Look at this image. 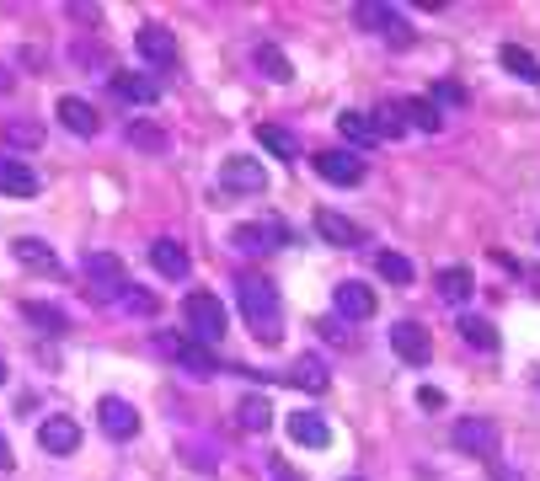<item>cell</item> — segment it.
I'll return each instance as SVG.
<instances>
[{
  "label": "cell",
  "instance_id": "cell-1",
  "mask_svg": "<svg viewBox=\"0 0 540 481\" xmlns=\"http://www.w3.org/2000/svg\"><path fill=\"white\" fill-rule=\"evenodd\" d=\"M236 300H241V316L246 327H252L257 343H279V289H273V278L262 273H241L236 278Z\"/></svg>",
  "mask_w": 540,
  "mask_h": 481
},
{
  "label": "cell",
  "instance_id": "cell-2",
  "mask_svg": "<svg viewBox=\"0 0 540 481\" xmlns=\"http://www.w3.org/2000/svg\"><path fill=\"white\" fill-rule=\"evenodd\" d=\"M182 321H188L198 348H209V343H220V337H225V305L214 300L209 289H193L188 300H182Z\"/></svg>",
  "mask_w": 540,
  "mask_h": 481
},
{
  "label": "cell",
  "instance_id": "cell-3",
  "mask_svg": "<svg viewBox=\"0 0 540 481\" xmlns=\"http://www.w3.org/2000/svg\"><path fill=\"white\" fill-rule=\"evenodd\" d=\"M86 278H91V300L97 305H118L123 284H129V273H123V262L113 252H91L86 257Z\"/></svg>",
  "mask_w": 540,
  "mask_h": 481
},
{
  "label": "cell",
  "instance_id": "cell-4",
  "mask_svg": "<svg viewBox=\"0 0 540 481\" xmlns=\"http://www.w3.org/2000/svg\"><path fill=\"white\" fill-rule=\"evenodd\" d=\"M353 22L369 27V33H385V38L396 43V49H407V43H412V27H407V17H401L396 6H375V0H359V6H353Z\"/></svg>",
  "mask_w": 540,
  "mask_h": 481
},
{
  "label": "cell",
  "instance_id": "cell-5",
  "mask_svg": "<svg viewBox=\"0 0 540 481\" xmlns=\"http://www.w3.org/2000/svg\"><path fill=\"white\" fill-rule=\"evenodd\" d=\"M498 444H503V433H498L492 417H460V423H455V449H460V455L492 460V455H498Z\"/></svg>",
  "mask_w": 540,
  "mask_h": 481
},
{
  "label": "cell",
  "instance_id": "cell-6",
  "mask_svg": "<svg viewBox=\"0 0 540 481\" xmlns=\"http://www.w3.org/2000/svg\"><path fill=\"white\" fill-rule=\"evenodd\" d=\"M156 348L166 353V359H177L188 375H198V380H209V375H220V359H214L209 348H198V343H182V337H172V332H156Z\"/></svg>",
  "mask_w": 540,
  "mask_h": 481
},
{
  "label": "cell",
  "instance_id": "cell-7",
  "mask_svg": "<svg viewBox=\"0 0 540 481\" xmlns=\"http://www.w3.org/2000/svg\"><path fill=\"white\" fill-rule=\"evenodd\" d=\"M262 188H268V172H262L257 155H225L220 193H262Z\"/></svg>",
  "mask_w": 540,
  "mask_h": 481
},
{
  "label": "cell",
  "instance_id": "cell-8",
  "mask_svg": "<svg viewBox=\"0 0 540 481\" xmlns=\"http://www.w3.org/2000/svg\"><path fill=\"white\" fill-rule=\"evenodd\" d=\"M311 166L321 182H337V188H359L364 182V155H353V150H321Z\"/></svg>",
  "mask_w": 540,
  "mask_h": 481
},
{
  "label": "cell",
  "instance_id": "cell-9",
  "mask_svg": "<svg viewBox=\"0 0 540 481\" xmlns=\"http://www.w3.org/2000/svg\"><path fill=\"white\" fill-rule=\"evenodd\" d=\"M391 348H396V359L412 364V369L434 359V337H428V327H418V321H396V327H391Z\"/></svg>",
  "mask_w": 540,
  "mask_h": 481
},
{
  "label": "cell",
  "instance_id": "cell-10",
  "mask_svg": "<svg viewBox=\"0 0 540 481\" xmlns=\"http://www.w3.org/2000/svg\"><path fill=\"white\" fill-rule=\"evenodd\" d=\"M134 49H140V59H145V65H156V70L177 65V38L166 33V27H156V22H145L140 33H134Z\"/></svg>",
  "mask_w": 540,
  "mask_h": 481
},
{
  "label": "cell",
  "instance_id": "cell-11",
  "mask_svg": "<svg viewBox=\"0 0 540 481\" xmlns=\"http://www.w3.org/2000/svg\"><path fill=\"white\" fill-rule=\"evenodd\" d=\"M332 305H337V316H343V321H369V316H375V289L359 284V278H343V284L332 289Z\"/></svg>",
  "mask_w": 540,
  "mask_h": 481
},
{
  "label": "cell",
  "instance_id": "cell-12",
  "mask_svg": "<svg viewBox=\"0 0 540 481\" xmlns=\"http://www.w3.org/2000/svg\"><path fill=\"white\" fill-rule=\"evenodd\" d=\"M38 444H43V455H75L81 449V423L75 417H43Z\"/></svg>",
  "mask_w": 540,
  "mask_h": 481
},
{
  "label": "cell",
  "instance_id": "cell-13",
  "mask_svg": "<svg viewBox=\"0 0 540 481\" xmlns=\"http://www.w3.org/2000/svg\"><path fill=\"white\" fill-rule=\"evenodd\" d=\"M0 193H6V198H38L43 177L27 161H17V155H0Z\"/></svg>",
  "mask_w": 540,
  "mask_h": 481
},
{
  "label": "cell",
  "instance_id": "cell-14",
  "mask_svg": "<svg viewBox=\"0 0 540 481\" xmlns=\"http://www.w3.org/2000/svg\"><path fill=\"white\" fill-rule=\"evenodd\" d=\"M150 268H156L161 278H172V284H182L188 278V246L182 241H172V236H161V241H150Z\"/></svg>",
  "mask_w": 540,
  "mask_h": 481
},
{
  "label": "cell",
  "instance_id": "cell-15",
  "mask_svg": "<svg viewBox=\"0 0 540 481\" xmlns=\"http://www.w3.org/2000/svg\"><path fill=\"white\" fill-rule=\"evenodd\" d=\"M107 86H113V97H118V102H134V107H150V102H161V81H156V75L118 70Z\"/></svg>",
  "mask_w": 540,
  "mask_h": 481
},
{
  "label": "cell",
  "instance_id": "cell-16",
  "mask_svg": "<svg viewBox=\"0 0 540 481\" xmlns=\"http://www.w3.org/2000/svg\"><path fill=\"white\" fill-rule=\"evenodd\" d=\"M316 236L327 241V246H337V252H353V246L364 241V230L348 220V214H332V209H316Z\"/></svg>",
  "mask_w": 540,
  "mask_h": 481
},
{
  "label": "cell",
  "instance_id": "cell-17",
  "mask_svg": "<svg viewBox=\"0 0 540 481\" xmlns=\"http://www.w3.org/2000/svg\"><path fill=\"white\" fill-rule=\"evenodd\" d=\"M97 423H102V433H107V439H134V433H140V412H134L129 401L107 396L102 407H97Z\"/></svg>",
  "mask_w": 540,
  "mask_h": 481
},
{
  "label": "cell",
  "instance_id": "cell-18",
  "mask_svg": "<svg viewBox=\"0 0 540 481\" xmlns=\"http://www.w3.org/2000/svg\"><path fill=\"white\" fill-rule=\"evenodd\" d=\"M289 439L305 449H327L332 444V423L321 412H289Z\"/></svg>",
  "mask_w": 540,
  "mask_h": 481
},
{
  "label": "cell",
  "instance_id": "cell-19",
  "mask_svg": "<svg viewBox=\"0 0 540 481\" xmlns=\"http://www.w3.org/2000/svg\"><path fill=\"white\" fill-rule=\"evenodd\" d=\"M11 257H17L22 268L43 273V278H54V273H59V257L49 252V241H38V236H17V241H11Z\"/></svg>",
  "mask_w": 540,
  "mask_h": 481
},
{
  "label": "cell",
  "instance_id": "cell-20",
  "mask_svg": "<svg viewBox=\"0 0 540 481\" xmlns=\"http://www.w3.org/2000/svg\"><path fill=\"white\" fill-rule=\"evenodd\" d=\"M54 113H59V123H65L70 134H81V139H91V134L102 129L97 107H91V102H81V97H59V107H54Z\"/></svg>",
  "mask_w": 540,
  "mask_h": 481
},
{
  "label": "cell",
  "instance_id": "cell-21",
  "mask_svg": "<svg viewBox=\"0 0 540 481\" xmlns=\"http://www.w3.org/2000/svg\"><path fill=\"white\" fill-rule=\"evenodd\" d=\"M337 134H343L353 150H375V145H380V134H375V118H369V113H359V107L337 113Z\"/></svg>",
  "mask_w": 540,
  "mask_h": 481
},
{
  "label": "cell",
  "instance_id": "cell-22",
  "mask_svg": "<svg viewBox=\"0 0 540 481\" xmlns=\"http://www.w3.org/2000/svg\"><path fill=\"white\" fill-rule=\"evenodd\" d=\"M22 321H27V327H38L43 337H65V332H70V316H65V310H59V305H43V300H27V305H22Z\"/></svg>",
  "mask_w": 540,
  "mask_h": 481
},
{
  "label": "cell",
  "instance_id": "cell-23",
  "mask_svg": "<svg viewBox=\"0 0 540 481\" xmlns=\"http://www.w3.org/2000/svg\"><path fill=\"white\" fill-rule=\"evenodd\" d=\"M289 380L300 385V391H311V396H321L332 385V369L321 364V353H300L295 359V369H289Z\"/></svg>",
  "mask_w": 540,
  "mask_h": 481
},
{
  "label": "cell",
  "instance_id": "cell-24",
  "mask_svg": "<svg viewBox=\"0 0 540 481\" xmlns=\"http://www.w3.org/2000/svg\"><path fill=\"white\" fill-rule=\"evenodd\" d=\"M123 139H129L134 150H145V155H166V145H172V134H166L161 123H150V118H129Z\"/></svg>",
  "mask_w": 540,
  "mask_h": 481
},
{
  "label": "cell",
  "instance_id": "cell-25",
  "mask_svg": "<svg viewBox=\"0 0 540 481\" xmlns=\"http://www.w3.org/2000/svg\"><path fill=\"white\" fill-rule=\"evenodd\" d=\"M434 289H439V300H444V305H466V300H471V289H476V278H471L466 268H439Z\"/></svg>",
  "mask_w": 540,
  "mask_h": 481
},
{
  "label": "cell",
  "instance_id": "cell-26",
  "mask_svg": "<svg viewBox=\"0 0 540 481\" xmlns=\"http://www.w3.org/2000/svg\"><path fill=\"white\" fill-rule=\"evenodd\" d=\"M498 65H503L508 75H519V81H535V86H540V59H535L530 49H519V43H503V49H498Z\"/></svg>",
  "mask_w": 540,
  "mask_h": 481
},
{
  "label": "cell",
  "instance_id": "cell-27",
  "mask_svg": "<svg viewBox=\"0 0 540 481\" xmlns=\"http://www.w3.org/2000/svg\"><path fill=\"white\" fill-rule=\"evenodd\" d=\"M236 423H241L246 433H268V428H273V407H268V396H241Z\"/></svg>",
  "mask_w": 540,
  "mask_h": 481
},
{
  "label": "cell",
  "instance_id": "cell-28",
  "mask_svg": "<svg viewBox=\"0 0 540 481\" xmlns=\"http://www.w3.org/2000/svg\"><path fill=\"white\" fill-rule=\"evenodd\" d=\"M401 113H407V129H412V123H418L423 134H439V129H444L434 97H407V102H401Z\"/></svg>",
  "mask_w": 540,
  "mask_h": 481
},
{
  "label": "cell",
  "instance_id": "cell-29",
  "mask_svg": "<svg viewBox=\"0 0 540 481\" xmlns=\"http://www.w3.org/2000/svg\"><path fill=\"white\" fill-rule=\"evenodd\" d=\"M460 337H466L476 353H498V332H492L487 316H460Z\"/></svg>",
  "mask_w": 540,
  "mask_h": 481
},
{
  "label": "cell",
  "instance_id": "cell-30",
  "mask_svg": "<svg viewBox=\"0 0 540 481\" xmlns=\"http://www.w3.org/2000/svg\"><path fill=\"white\" fill-rule=\"evenodd\" d=\"M257 145H262V150H273L279 161H295V155H300L295 134H289V129H279V123H262V129H257Z\"/></svg>",
  "mask_w": 540,
  "mask_h": 481
},
{
  "label": "cell",
  "instance_id": "cell-31",
  "mask_svg": "<svg viewBox=\"0 0 540 481\" xmlns=\"http://www.w3.org/2000/svg\"><path fill=\"white\" fill-rule=\"evenodd\" d=\"M6 145L38 150V145H43V123H38V118H6Z\"/></svg>",
  "mask_w": 540,
  "mask_h": 481
},
{
  "label": "cell",
  "instance_id": "cell-32",
  "mask_svg": "<svg viewBox=\"0 0 540 481\" xmlns=\"http://www.w3.org/2000/svg\"><path fill=\"white\" fill-rule=\"evenodd\" d=\"M375 273L385 278V284H412V278H418L401 252H375Z\"/></svg>",
  "mask_w": 540,
  "mask_h": 481
},
{
  "label": "cell",
  "instance_id": "cell-33",
  "mask_svg": "<svg viewBox=\"0 0 540 481\" xmlns=\"http://www.w3.org/2000/svg\"><path fill=\"white\" fill-rule=\"evenodd\" d=\"M375 134L380 139H401V134H407V113H401V102L375 107Z\"/></svg>",
  "mask_w": 540,
  "mask_h": 481
},
{
  "label": "cell",
  "instance_id": "cell-34",
  "mask_svg": "<svg viewBox=\"0 0 540 481\" xmlns=\"http://www.w3.org/2000/svg\"><path fill=\"white\" fill-rule=\"evenodd\" d=\"M252 59H257V70L268 75V81H289V75H295V70H289V59H284V49H273V43H262Z\"/></svg>",
  "mask_w": 540,
  "mask_h": 481
},
{
  "label": "cell",
  "instance_id": "cell-35",
  "mask_svg": "<svg viewBox=\"0 0 540 481\" xmlns=\"http://www.w3.org/2000/svg\"><path fill=\"white\" fill-rule=\"evenodd\" d=\"M118 305H123V310H140V316H150V310H156V300H150V294H145L140 284H123Z\"/></svg>",
  "mask_w": 540,
  "mask_h": 481
},
{
  "label": "cell",
  "instance_id": "cell-36",
  "mask_svg": "<svg viewBox=\"0 0 540 481\" xmlns=\"http://www.w3.org/2000/svg\"><path fill=\"white\" fill-rule=\"evenodd\" d=\"M434 107H466V86L439 81V86H434Z\"/></svg>",
  "mask_w": 540,
  "mask_h": 481
},
{
  "label": "cell",
  "instance_id": "cell-37",
  "mask_svg": "<svg viewBox=\"0 0 540 481\" xmlns=\"http://www.w3.org/2000/svg\"><path fill=\"white\" fill-rule=\"evenodd\" d=\"M65 17H70V22L97 27V22H102V6H91V0H70V6H65Z\"/></svg>",
  "mask_w": 540,
  "mask_h": 481
},
{
  "label": "cell",
  "instance_id": "cell-38",
  "mask_svg": "<svg viewBox=\"0 0 540 481\" xmlns=\"http://www.w3.org/2000/svg\"><path fill=\"white\" fill-rule=\"evenodd\" d=\"M75 59H81V65H91V70H102V65H107V54H102V49H91V43H81V49H75Z\"/></svg>",
  "mask_w": 540,
  "mask_h": 481
},
{
  "label": "cell",
  "instance_id": "cell-39",
  "mask_svg": "<svg viewBox=\"0 0 540 481\" xmlns=\"http://www.w3.org/2000/svg\"><path fill=\"white\" fill-rule=\"evenodd\" d=\"M418 401H423V407H434V412H439V407H444V391H434V385H423V391H418Z\"/></svg>",
  "mask_w": 540,
  "mask_h": 481
},
{
  "label": "cell",
  "instance_id": "cell-40",
  "mask_svg": "<svg viewBox=\"0 0 540 481\" xmlns=\"http://www.w3.org/2000/svg\"><path fill=\"white\" fill-rule=\"evenodd\" d=\"M17 465V455H11V444H6V433H0V471H11Z\"/></svg>",
  "mask_w": 540,
  "mask_h": 481
},
{
  "label": "cell",
  "instance_id": "cell-41",
  "mask_svg": "<svg viewBox=\"0 0 540 481\" xmlns=\"http://www.w3.org/2000/svg\"><path fill=\"white\" fill-rule=\"evenodd\" d=\"M492 481H519V471H508L503 460H492Z\"/></svg>",
  "mask_w": 540,
  "mask_h": 481
},
{
  "label": "cell",
  "instance_id": "cell-42",
  "mask_svg": "<svg viewBox=\"0 0 540 481\" xmlns=\"http://www.w3.org/2000/svg\"><path fill=\"white\" fill-rule=\"evenodd\" d=\"M11 86H17V75H11L6 65H0V91H11Z\"/></svg>",
  "mask_w": 540,
  "mask_h": 481
},
{
  "label": "cell",
  "instance_id": "cell-43",
  "mask_svg": "<svg viewBox=\"0 0 540 481\" xmlns=\"http://www.w3.org/2000/svg\"><path fill=\"white\" fill-rule=\"evenodd\" d=\"M273 481H300L295 471H284V465H273Z\"/></svg>",
  "mask_w": 540,
  "mask_h": 481
},
{
  "label": "cell",
  "instance_id": "cell-44",
  "mask_svg": "<svg viewBox=\"0 0 540 481\" xmlns=\"http://www.w3.org/2000/svg\"><path fill=\"white\" fill-rule=\"evenodd\" d=\"M530 284H535V294H540V273H530Z\"/></svg>",
  "mask_w": 540,
  "mask_h": 481
},
{
  "label": "cell",
  "instance_id": "cell-45",
  "mask_svg": "<svg viewBox=\"0 0 540 481\" xmlns=\"http://www.w3.org/2000/svg\"><path fill=\"white\" fill-rule=\"evenodd\" d=\"M0 385H6V359H0Z\"/></svg>",
  "mask_w": 540,
  "mask_h": 481
},
{
  "label": "cell",
  "instance_id": "cell-46",
  "mask_svg": "<svg viewBox=\"0 0 540 481\" xmlns=\"http://www.w3.org/2000/svg\"><path fill=\"white\" fill-rule=\"evenodd\" d=\"M348 481H359V476H348Z\"/></svg>",
  "mask_w": 540,
  "mask_h": 481
}]
</instances>
